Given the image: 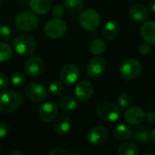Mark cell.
Listing matches in <instances>:
<instances>
[{"mask_svg": "<svg viewBox=\"0 0 155 155\" xmlns=\"http://www.w3.org/2000/svg\"><path fill=\"white\" fill-rule=\"evenodd\" d=\"M23 102V96L15 91H1L0 93V111L3 113H12L17 110Z\"/></svg>", "mask_w": 155, "mask_h": 155, "instance_id": "cell-1", "label": "cell"}, {"mask_svg": "<svg viewBox=\"0 0 155 155\" xmlns=\"http://www.w3.org/2000/svg\"><path fill=\"white\" fill-rule=\"evenodd\" d=\"M12 47L14 51L23 56L31 55L36 49V43L35 39L28 35H19L12 41Z\"/></svg>", "mask_w": 155, "mask_h": 155, "instance_id": "cell-2", "label": "cell"}, {"mask_svg": "<svg viewBox=\"0 0 155 155\" xmlns=\"http://www.w3.org/2000/svg\"><path fill=\"white\" fill-rule=\"evenodd\" d=\"M96 114L104 121L114 123L121 117V109L111 102H101L96 105Z\"/></svg>", "mask_w": 155, "mask_h": 155, "instance_id": "cell-3", "label": "cell"}, {"mask_svg": "<svg viewBox=\"0 0 155 155\" xmlns=\"http://www.w3.org/2000/svg\"><path fill=\"white\" fill-rule=\"evenodd\" d=\"M38 23L39 19L35 13L28 10L20 12L15 19V26L21 31H31L38 25Z\"/></svg>", "mask_w": 155, "mask_h": 155, "instance_id": "cell-4", "label": "cell"}, {"mask_svg": "<svg viewBox=\"0 0 155 155\" xmlns=\"http://www.w3.org/2000/svg\"><path fill=\"white\" fill-rule=\"evenodd\" d=\"M79 23L81 26L89 32L96 30L101 23L99 14L93 8H88L81 12L79 15Z\"/></svg>", "mask_w": 155, "mask_h": 155, "instance_id": "cell-5", "label": "cell"}, {"mask_svg": "<svg viewBox=\"0 0 155 155\" xmlns=\"http://www.w3.org/2000/svg\"><path fill=\"white\" fill-rule=\"evenodd\" d=\"M142 72V64L135 58L125 60L120 67V74L124 80L130 81L137 78Z\"/></svg>", "mask_w": 155, "mask_h": 155, "instance_id": "cell-6", "label": "cell"}, {"mask_svg": "<svg viewBox=\"0 0 155 155\" xmlns=\"http://www.w3.org/2000/svg\"><path fill=\"white\" fill-rule=\"evenodd\" d=\"M67 30L66 24L60 18H53L49 20L45 25V34L52 39H59L63 37Z\"/></svg>", "mask_w": 155, "mask_h": 155, "instance_id": "cell-7", "label": "cell"}, {"mask_svg": "<svg viewBox=\"0 0 155 155\" xmlns=\"http://www.w3.org/2000/svg\"><path fill=\"white\" fill-rule=\"evenodd\" d=\"M46 87L40 82H31L25 87L26 97L33 102H41L47 96Z\"/></svg>", "mask_w": 155, "mask_h": 155, "instance_id": "cell-8", "label": "cell"}, {"mask_svg": "<svg viewBox=\"0 0 155 155\" xmlns=\"http://www.w3.org/2000/svg\"><path fill=\"white\" fill-rule=\"evenodd\" d=\"M45 68V63L40 56L34 55L28 58L25 64V73L29 77H38L42 74Z\"/></svg>", "mask_w": 155, "mask_h": 155, "instance_id": "cell-9", "label": "cell"}, {"mask_svg": "<svg viewBox=\"0 0 155 155\" xmlns=\"http://www.w3.org/2000/svg\"><path fill=\"white\" fill-rule=\"evenodd\" d=\"M105 67H106V64H105L104 59L101 57L100 55L95 56L92 58L87 64V67H86L87 75L90 78L96 79L100 77L101 75H103V74L105 71Z\"/></svg>", "mask_w": 155, "mask_h": 155, "instance_id": "cell-10", "label": "cell"}, {"mask_svg": "<svg viewBox=\"0 0 155 155\" xmlns=\"http://www.w3.org/2000/svg\"><path fill=\"white\" fill-rule=\"evenodd\" d=\"M108 138V132L106 128L102 125L94 126L87 134V141L94 146H100L104 144Z\"/></svg>", "mask_w": 155, "mask_h": 155, "instance_id": "cell-11", "label": "cell"}, {"mask_svg": "<svg viewBox=\"0 0 155 155\" xmlns=\"http://www.w3.org/2000/svg\"><path fill=\"white\" fill-rule=\"evenodd\" d=\"M94 85L86 80H83L75 85L74 95L81 102H87L94 94Z\"/></svg>", "mask_w": 155, "mask_h": 155, "instance_id": "cell-12", "label": "cell"}, {"mask_svg": "<svg viewBox=\"0 0 155 155\" xmlns=\"http://www.w3.org/2000/svg\"><path fill=\"white\" fill-rule=\"evenodd\" d=\"M80 76V72L78 68L71 64H65L60 71V79L65 84H75Z\"/></svg>", "mask_w": 155, "mask_h": 155, "instance_id": "cell-13", "label": "cell"}, {"mask_svg": "<svg viewBox=\"0 0 155 155\" xmlns=\"http://www.w3.org/2000/svg\"><path fill=\"white\" fill-rule=\"evenodd\" d=\"M58 109L54 103L47 102L43 104L38 110V116L39 118L45 123H50L54 121L57 116Z\"/></svg>", "mask_w": 155, "mask_h": 155, "instance_id": "cell-14", "label": "cell"}, {"mask_svg": "<svg viewBox=\"0 0 155 155\" xmlns=\"http://www.w3.org/2000/svg\"><path fill=\"white\" fill-rule=\"evenodd\" d=\"M124 119L130 125H139L145 120V112L138 106L130 107L124 114Z\"/></svg>", "mask_w": 155, "mask_h": 155, "instance_id": "cell-15", "label": "cell"}, {"mask_svg": "<svg viewBox=\"0 0 155 155\" xmlns=\"http://www.w3.org/2000/svg\"><path fill=\"white\" fill-rule=\"evenodd\" d=\"M130 17L138 23H144L150 16L149 9L142 4H134L129 10Z\"/></svg>", "mask_w": 155, "mask_h": 155, "instance_id": "cell-16", "label": "cell"}, {"mask_svg": "<svg viewBox=\"0 0 155 155\" xmlns=\"http://www.w3.org/2000/svg\"><path fill=\"white\" fill-rule=\"evenodd\" d=\"M141 35L146 43L155 45V22H144L141 27Z\"/></svg>", "mask_w": 155, "mask_h": 155, "instance_id": "cell-17", "label": "cell"}, {"mask_svg": "<svg viewBox=\"0 0 155 155\" xmlns=\"http://www.w3.org/2000/svg\"><path fill=\"white\" fill-rule=\"evenodd\" d=\"M29 6L36 15H45L51 9V0H29Z\"/></svg>", "mask_w": 155, "mask_h": 155, "instance_id": "cell-18", "label": "cell"}, {"mask_svg": "<svg viewBox=\"0 0 155 155\" xmlns=\"http://www.w3.org/2000/svg\"><path fill=\"white\" fill-rule=\"evenodd\" d=\"M72 126V121L69 116L67 115H62L59 116L55 121L54 124V132L57 134H65L69 132Z\"/></svg>", "mask_w": 155, "mask_h": 155, "instance_id": "cell-19", "label": "cell"}, {"mask_svg": "<svg viewBox=\"0 0 155 155\" xmlns=\"http://www.w3.org/2000/svg\"><path fill=\"white\" fill-rule=\"evenodd\" d=\"M114 136L121 141H126L128 139L131 138V136L133 135V131L131 129V127H129L126 124H120L118 125H116L114 129Z\"/></svg>", "mask_w": 155, "mask_h": 155, "instance_id": "cell-20", "label": "cell"}, {"mask_svg": "<svg viewBox=\"0 0 155 155\" xmlns=\"http://www.w3.org/2000/svg\"><path fill=\"white\" fill-rule=\"evenodd\" d=\"M119 34V27L116 23L109 21L107 22L103 28V35L108 40H114L117 37Z\"/></svg>", "mask_w": 155, "mask_h": 155, "instance_id": "cell-21", "label": "cell"}, {"mask_svg": "<svg viewBox=\"0 0 155 155\" xmlns=\"http://www.w3.org/2000/svg\"><path fill=\"white\" fill-rule=\"evenodd\" d=\"M134 137L137 143L145 144L151 140V133L145 127H137L134 131Z\"/></svg>", "mask_w": 155, "mask_h": 155, "instance_id": "cell-22", "label": "cell"}, {"mask_svg": "<svg viewBox=\"0 0 155 155\" xmlns=\"http://www.w3.org/2000/svg\"><path fill=\"white\" fill-rule=\"evenodd\" d=\"M64 9L69 13L77 14L83 10L84 4L83 0H64Z\"/></svg>", "mask_w": 155, "mask_h": 155, "instance_id": "cell-23", "label": "cell"}, {"mask_svg": "<svg viewBox=\"0 0 155 155\" xmlns=\"http://www.w3.org/2000/svg\"><path fill=\"white\" fill-rule=\"evenodd\" d=\"M105 48H106L105 43L102 39H94L91 42L89 45L90 52L92 53V54L95 56L103 54L105 51Z\"/></svg>", "mask_w": 155, "mask_h": 155, "instance_id": "cell-24", "label": "cell"}, {"mask_svg": "<svg viewBox=\"0 0 155 155\" xmlns=\"http://www.w3.org/2000/svg\"><path fill=\"white\" fill-rule=\"evenodd\" d=\"M119 155H138L139 148L133 143H124L118 148Z\"/></svg>", "mask_w": 155, "mask_h": 155, "instance_id": "cell-25", "label": "cell"}, {"mask_svg": "<svg viewBox=\"0 0 155 155\" xmlns=\"http://www.w3.org/2000/svg\"><path fill=\"white\" fill-rule=\"evenodd\" d=\"M59 104H60V107L64 111L72 112L77 107V101L74 97H72L70 95H66L60 100Z\"/></svg>", "mask_w": 155, "mask_h": 155, "instance_id": "cell-26", "label": "cell"}, {"mask_svg": "<svg viewBox=\"0 0 155 155\" xmlns=\"http://www.w3.org/2000/svg\"><path fill=\"white\" fill-rule=\"evenodd\" d=\"M13 54V49L12 47L5 43L0 41V63H4L8 61Z\"/></svg>", "mask_w": 155, "mask_h": 155, "instance_id": "cell-27", "label": "cell"}, {"mask_svg": "<svg viewBox=\"0 0 155 155\" xmlns=\"http://www.w3.org/2000/svg\"><path fill=\"white\" fill-rule=\"evenodd\" d=\"M134 102V98L129 93H122L118 97V104L122 108H129Z\"/></svg>", "mask_w": 155, "mask_h": 155, "instance_id": "cell-28", "label": "cell"}, {"mask_svg": "<svg viewBox=\"0 0 155 155\" xmlns=\"http://www.w3.org/2000/svg\"><path fill=\"white\" fill-rule=\"evenodd\" d=\"M26 81L25 74L23 72L15 71L11 75V83L15 86H22Z\"/></svg>", "mask_w": 155, "mask_h": 155, "instance_id": "cell-29", "label": "cell"}, {"mask_svg": "<svg viewBox=\"0 0 155 155\" xmlns=\"http://www.w3.org/2000/svg\"><path fill=\"white\" fill-rule=\"evenodd\" d=\"M48 90L51 93V94L54 95V96L60 95L64 92V84H63V82H60V81H54V82H52L49 84Z\"/></svg>", "mask_w": 155, "mask_h": 155, "instance_id": "cell-30", "label": "cell"}, {"mask_svg": "<svg viewBox=\"0 0 155 155\" xmlns=\"http://www.w3.org/2000/svg\"><path fill=\"white\" fill-rule=\"evenodd\" d=\"M12 36V31L7 25H0V41L5 42L9 40Z\"/></svg>", "mask_w": 155, "mask_h": 155, "instance_id": "cell-31", "label": "cell"}, {"mask_svg": "<svg viewBox=\"0 0 155 155\" xmlns=\"http://www.w3.org/2000/svg\"><path fill=\"white\" fill-rule=\"evenodd\" d=\"M64 14V7L59 4L54 5L52 8V15L55 18H60Z\"/></svg>", "mask_w": 155, "mask_h": 155, "instance_id": "cell-32", "label": "cell"}, {"mask_svg": "<svg viewBox=\"0 0 155 155\" xmlns=\"http://www.w3.org/2000/svg\"><path fill=\"white\" fill-rule=\"evenodd\" d=\"M138 51H139V53H140L142 55H147V54H149L151 53L152 48H151V46H150V44H148V43L145 42L144 44H141V45H139Z\"/></svg>", "mask_w": 155, "mask_h": 155, "instance_id": "cell-33", "label": "cell"}, {"mask_svg": "<svg viewBox=\"0 0 155 155\" xmlns=\"http://www.w3.org/2000/svg\"><path fill=\"white\" fill-rule=\"evenodd\" d=\"M8 86V79L5 74L0 73V92L4 91Z\"/></svg>", "mask_w": 155, "mask_h": 155, "instance_id": "cell-34", "label": "cell"}, {"mask_svg": "<svg viewBox=\"0 0 155 155\" xmlns=\"http://www.w3.org/2000/svg\"><path fill=\"white\" fill-rule=\"evenodd\" d=\"M70 153L64 149V148H60V147H57V148H54L52 151L49 152V155H69Z\"/></svg>", "mask_w": 155, "mask_h": 155, "instance_id": "cell-35", "label": "cell"}, {"mask_svg": "<svg viewBox=\"0 0 155 155\" xmlns=\"http://www.w3.org/2000/svg\"><path fill=\"white\" fill-rule=\"evenodd\" d=\"M8 133H9L8 125L3 122H0V139L6 136L8 134Z\"/></svg>", "mask_w": 155, "mask_h": 155, "instance_id": "cell-36", "label": "cell"}, {"mask_svg": "<svg viewBox=\"0 0 155 155\" xmlns=\"http://www.w3.org/2000/svg\"><path fill=\"white\" fill-rule=\"evenodd\" d=\"M145 120L148 123H153L155 121V114L152 111H149L147 113H145Z\"/></svg>", "mask_w": 155, "mask_h": 155, "instance_id": "cell-37", "label": "cell"}, {"mask_svg": "<svg viewBox=\"0 0 155 155\" xmlns=\"http://www.w3.org/2000/svg\"><path fill=\"white\" fill-rule=\"evenodd\" d=\"M149 11L155 13V0H152L149 3Z\"/></svg>", "mask_w": 155, "mask_h": 155, "instance_id": "cell-38", "label": "cell"}, {"mask_svg": "<svg viewBox=\"0 0 155 155\" xmlns=\"http://www.w3.org/2000/svg\"><path fill=\"white\" fill-rule=\"evenodd\" d=\"M24 153L21 151H12L9 153V155H23Z\"/></svg>", "mask_w": 155, "mask_h": 155, "instance_id": "cell-39", "label": "cell"}, {"mask_svg": "<svg viewBox=\"0 0 155 155\" xmlns=\"http://www.w3.org/2000/svg\"><path fill=\"white\" fill-rule=\"evenodd\" d=\"M151 141L153 142V143L155 145V128L151 133Z\"/></svg>", "mask_w": 155, "mask_h": 155, "instance_id": "cell-40", "label": "cell"}, {"mask_svg": "<svg viewBox=\"0 0 155 155\" xmlns=\"http://www.w3.org/2000/svg\"><path fill=\"white\" fill-rule=\"evenodd\" d=\"M1 5H2V0H0V7H1Z\"/></svg>", "mask_w": 155, "mask_h": 155, "instance_id": "cell-41", "label": "cell"}, {"mask_svg": "<svg viewBox=\"0 0 155 155\" xmlns=\"http://www.w3.org/2000/svg\"><path fill=\"white\" fill-rule=\"evenodd\" d=\"M0 154H1V150H0Z\"/></svg>", "mask_w": 155, "mask_h": 155, "instance_id": "cell-42", "label": "cell"}]
</instances>
